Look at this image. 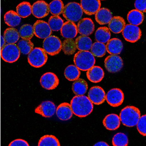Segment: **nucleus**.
Wrapping results in <instances>:
<instances>
[{
	"instance_id": "obj_12",
	"label": "nucleus",
	"mask_w": 146,
	"mask_h": 146,
	"mask_svg": "<svg viewBox=\"0 0 146 146\" xmlns=\"http://www.w3.org/2000/svg\"><path fill=\"white\" fill-rule=\"evenodd\" d=\"M40 83L42 86L46 90H53L58 86L59 80L54 73L47 72L41 76Z\"/></svg>"
},
{
	"instance_id": "obj_13",
	"label": "nucleus",
	"mask_w": 146,
	"mask_h": 146,
	"mask_svg": "<svg viewBox=\"0 0 146 146\" xmlns=\"http://www.w3.org/2000/svg\"><path fill=\"white\" fill-rule=\"evenodd\" d=\"M33 27L34 35L38 38L45 39L52 34V30L45 21L38 20L35 22Z\"/></svg>"
},
{
	"instance_id": "obj_29",
	"label": "nucleus",
	"mask_w": 146,
	"mask_h": 146,
	"mask_svg": "<svg viewBox=\"0 0 146 146\" xmlns=\"http://www.w3.org/2000/svg\"><path fill=\"white\" fill-rule=\"evenodd\" d=\"M111 36L110 30L107 27H99L95 33V38L96 41L104 44L110 40Z\"/></svg>"
},
{
	"instance_id": "obj_10",
	"label": "nucleus",
	"mask_w": 146,
	"mask_h": 146,
	"mask_svg": "<svg viewBox=\"0 0 146 146\" xmlns=\"http://www.w3.org/2000/svg\"><path fill=\"white\" fill-rule=\"evenodd\" d=\"M124 100V95L122 90L118 88H113L108 92L106 95V100L109 104L117 107L121 105Z\"/></svg>"
},
{
	"instance_id": "obj_44",
	"label": "nucleus",
	"mask_w": 146,
	"mask_h": 146,
	"mask_svg": "<svg viewBox=\"0 0 146 146\" xmlns=\"http://www.w3.org/2000/svg\"><path fill=\"white\" fill-rule=\"evenodd\" d=\"M94 146H109V145L105 142L100 141V142H98V143H96Z\"/></svg>"
},
{
	"instance_id": "obj_37",
	"label": "nucleus",
	"mask_w": 146,
	"mask_h": 146,
	"mask_svg": "<svg viewBox=\"0 0 146 146\" xmlns=\"http://www.w3.org/2000/svg\"><path fill=\"white\" fill-rule=\"evenodd\" d=\"M19 34L23 39L30 40L34 35L33 27L29 24L22 25L19 29Z\"/></svg>"
},
{
	"instance_id": "obj_17",
	"label": "nucleus",
	"mask_w": 146,
	"mask_h": 146,
	"mask_svg": "<svg viewBox=\"0 0 146 146\" xmlns=\"http://www.w3.org/2000/svg\"><path fill=\"white\" fill-rule=\"evenodd\" d=\"M80 5L83 12L90 16L95 14L100 9L101 2L100 0H82Z\"/></svg>"
},
{
	"instance_id": "obj_8",
	"label": "nucleus",
	"mask_w": 146,
	"mask_h": 146,
	"mask_svg": "<svg viewBox=\"0 0 146 146\" xmlns=\"http://www.w3.org/2000/svg\"><path fill=\"white\" fill-rule=\"evenodd\" d=\"M104 65L110 73H117L123 68V60L118 55H110L105 59Z\"/></svg>"
},
{
	"instance_id": "obj_36",
	"label": "nucleus",
	"mask_w": 146,
	"mask_h": 146,
	"mask_svg": "<svg viewBox=\"0 0 146 146\" xmlns=\"http://www.w3.org/2000/svg\"><path fill=\"white\" fill-rule=\"evenodd\" d=\"M64 5L60 0H54L49 4V11L54 16H59L62 13Z\"/></svg>"
},
{
	"instance_id": "obj_34",
	"label": "nucleus",
	"mask_w": 146,
	"mask_h": 146,
	"mask_svg": "<svg viewBox=\"0 0 146 146\" xmlns=\"http://www.w3.org/2000/svg\"><path fill=\"white\" fill-rule=\"evenodd\" d=\"M76 42L74 39H66L62 43V49L65 55H73L76 51Z\"/></svg>"
},
{
	"instance_id": "obj_31",
	"label": "nucleus",
	"mask_w": 146,
	"mask_h": 146,
	"mask_svg": "<svg viewBox=\"0 0 146 146\" xmlns=\"http://www.w3.org/2000/svg\"><path fill=\"white\" fill-rule=\"evenodd\" d=\"M80 71L74 65H70L65 68L64 76L69 81L74 82L80 78Z\"/></svg>"
},
{
	"instance_id": "obj_42",
	"label": "nucleus",
	"mask_w": 146,
	"mask_h": 146,
	"mask_svg": "<svg viewBox=\"0 0 146 146\" xmlns=\"http://www.w3.org/2000/svg\"><path fill=\"white\" fill-rule=\"evenodd\" d=\"M135 7L136 10L141 12H146V0H136L135 3Z\"/></svg>"
},
{
	"instance_id": "obj_22",
	"label": "nucleus",
	"mask_w": 146,
	"mask_h": 146,
	"mask_svg": "<svg viewBox=\"0 0 146 146\" xmlns=\"http://www.w3.org/2000/svg\"><path fill=\"white\" fill-rule=\"evenodd\" d=\"M120 122L119 116L114 113L107 115L103 120L104 126L109 131H115L118 129Z\"/></svg>"
},
{
	"instance_id": "obj_28",
	"label": "nucleus",
	"mask_w": 146,
	"mask_h": 146,
	"mask_svg": "<svg viewBox=\"0 0 146 146\" xmlns=\"http://www.w3.org/2000/svg\"><path fill=\"white\" fill-rule=\"evenodd\" d=\"M4 20L7 25L13 28L20 25L21 22V18L19 16L17 12L13 10H10L5 14L4 16Z\"/></svg>"
},
{
	"instance_id": "obj_16",
	"label": "nucleus",
	"mask_w": 146,
	"mask_h": 146,
	"mask_svg": "<svg viewBox=\"0 0 146 146\" xmlns=\"http://www.w3.org/2000/svg\"><path fill=\"white\" fill-rule=\"evenodd\" d=\"M49 5L44 1H38L32 5V13L36 18L46 17L49 13Z\"/></svg>"
},
{
	"instance_id": "obj_5",
	"label": "nucleus",
	"mask_w": 146,
	"mask_h": 146,
	"mask_svg": "<svg viewBox=\"0 0 146 146\" xmlns=\"http://www.w3.org/2000/svg\"><path fill=\"white\" fill-rule=\"evenodd\" d=\"M48 56L43 48L36 47L28 54V62L32 66L40 68L46 63Z\"/></svg>"
},
{
	"instance_id": "obj_21",
	"label": "nucleus",
	"mask_w": 146,
	"mask_h": 146,
	"mask_svg": "<svg viewBox=\"0 0 146 146\" xmlns=\"http://www.w3.org/2000/svg\"><path fill=\"white\" fill-rule=\"evenodd\" d=\"M123 44L119 38H113L110 40L106 45V51L111 55H117L123 50Z\"/></svg>"
},
{
	"instance_id": "obj_9",
	"label": "nucleus",
	"mask_w": 146,
	"mask_h": 146,
	"mask_svg": "<svg viewBox=\"0 0 146 146\" xmlns=\"http://www.w3.org/2000/svg\"><path fill=\"white\" fill-rule=\"evenodd\" d=\"M122 32L125 40L131 43L137 42L142 35L141 29L139 27L130 24L125 25Z\"/></svg>"
},
{
	"instance_id": "obj_40",
	"label": "nucleus",
	"mask_w": 146,
	"mask_h": 146,
	"mask_svg": "<svg viewBox=\"0 0 146 146\" xmlns=\"http://www.w3.org/2000/svg\"><path fill=\"white\" fill-rule=\"evenodd\" d=\"M129 140L128 136L123 133H117L113 137V146H128Z\"/></svg>"
},
{
	"instance_id": "obj_11",
	"label": "nucleus",
	"mask_w": 146,
	"mask_h": 146,
	"mask_svg": "<svg viewBox=\"0 0 146 146\" xmlns=\"http://www.w3.org/2000/svg\"><path fill=\"white\" fill-rule=\"evenodd\" d=\"M88 98L93 104L98 105L104 102L106 100V94L101 87H92L88 92Z\"/></svg>"
},
{
	"instance_id": "obj_23",
	"label": "nucleus",
	"mask_w": 146,
	"mask_h": 146,
	"mask_svg": "<svg viewBox=\"0 0 146 146\" xmlns=\"http://www.w3.org/2000/svg\"><path fill=\"white\" fill-rule=\"evenodd\" d=\"M112 18V13L106 8H101L95 14L96 21L100 25L109 24Z\"/></svg>"
},
{
	"instance_id": "obj_4",
	"label": "nucleus",
	"mask_w": 146,
	"mask_h": 146,
	"mask_svg": "<svg viewBox=\"0 0 146 146\" xmlns=\"http://www.w3.org/2000/svg\"><path fill=\"white\" fill-rule=\"evenodd\" d=\"M83 11L80 3L71 2L64 6L62 14L66 20L69 22H78L83 16Z\"/></svg>"
},
{
	"instance_id": "obj_19",
	"label": "nucleus",
	"mask_w": 146,
	"mask_h": 146,
	"mask_svg": "<svg viewBox=\"0 0 146 146\" xmlns=\"http://www.w3.org/2000/svg\"><path fill=\"white\" fill-rule=\"evenodd\" d=\"M77 26L74 23L66 22L63 23L60 29V33L62 37L66 39H73L78 34Z\"/></svg>"
},
{
	"instance_id": "obj_18",
	"label": "nucleus",
	"mask_w": 146,
	"mask_h": 146,
	"mask_svg": "<svg viewBox=\"0 0 146 146\" xmlns=\"http://www.w3.org/2000/svg\"><path fill=\"white\" fill-rule=\"evenodd\" d=\"M56 113L57 117L62 121L70 119L73 115L71 105L69 103L66 102L59 105L56 108Z\"/></svg>"
},
{
	"instance_id": "obj_14",
	"label": "nucleus",
	"mask_w": 146,
	"mask_h": 146,
	"mask_svg": "<svg viewBox=\"0 0 146 146\" xmlns=\"http://www.w3.org/2000/svg\"><path fill=\"white\" fill-rule=\"evenodd\" d=\"M56 111L55 104L51 101L42 102L35 110V112L44 117L50 118L53 116Z\"/></svg>"
},
{
	"instance_id": "obj_7",
	"label": "nucleus",
	"mask_w": 146,
	"mask_h": 146,
	"mask_svg": "<svg viewBox=\"0 0 146 146\" xmlns=\"http://www.w3.org/2000/svg\"><path fill=\"white\" fill-rule=\"evenodd\" d=\"M20 50L15 44H7L1 48V56L5 62L13 63L18 60L20 56Z\"/></svg>"
},
{
	"instance_id": "obj_39",
	"label": "nucleus",
	"mask_w": 146,
	"mask_h": 146,
	"mask_svg": "<svg viewBox=\"0 0 146 146\" xmlns=\"http://www.w3.org/2000/svg\"><path fill=\"white\" fill-rule=\"evenodd\" d=\"M63 20L59 16H52L48 20V25L52 31H58L63 26Z\"/></svg>"
},
{
	"instance_id": "obj_6",
	"label": "nucleus",
	"mask_w": 146,
	"mask_h": 146,
	"mask_svg": "<svg viewBox=\"0 0 146 146\" xmlns=\"http://www.w3.org/2000/svg\"><path fill=\"white\" fill-rule=\"evenodd\" d=\"M62 42L58 36H50L43 42V49L50 56L58 55L62 50Z\"/></svg>"
},
{
	"instance_id": "obj_1",
	"label": "nucleus",
	"mask_w": 146,
	"mask_h": 146,
	"mask_svg": "<svg viewBox=\"0 0 146 146\" xmlns=\"http://www.w3.org/2000/svg\"><path fill=\"white\" fill-rule=\"evenodd\" d=\"M70 105L73 114L80 117H85L93 111L94 106L88 97L76 96L71 101Z\"/></svg>"
},
{
	"instance_id": "obj_32",
	"label": "nucleus",
	"mask_w": 146,
	"mask_h": 146,
	"mask_svg": "<svg viewBox=\"0 0 146 146\" xmlns=\"http://www.w3.org/2000/svg\"><path fill=\"white\" fill-rule=\"evenodd\" d=\"M16 11L21 18H26L31 14V5L29 2H22L17 5Z\"/></svg>"
},
{
	"instance_id": "obj_45",
	"label": "nucleus",
	"mask_w": 146,
	"mask_h": 146,
	"mask_svg": "<svg viewBox=\"0 0 146 146\" xmlns=\"http://www.w3.org/2000/svg\"><path fill=\"white\" fill-rule=\"evenodd\" d=\"M5 40L3 36H1V48H2L5 45Z\"/></svg>"
},
{
	"instance_id": "obj_26",
	"label": "nucleus",
	"mask_w": 146,
	"mask_h": 146,
	"mask_svg": "<svg viewBox=\"0 0 146 146\" xmlns=\"http://www.w3.org/2000/svg\"><path fill=\"white\" fill-rule=\"evenodd\" d=\"M72 89L76 96H84L88 90V84L84 80L78 78L74 82Z\"/></svg>"
},
{
	"instance_id": "obj_33",
	"label": "nucleus",
	"mask_w": 146,
	"mask_h": 146,
	"mask_svg": "<svg viewBox=\"0 0 146 146\" xmlns=\"http://www.w3.org/2000/svg\"><path fill=\"white\" fill-rule=\"evenodd\" d=\"M38 146H60L58 139L53 135H45L40 138Z\"/></svg>"
},
{
	"instance_id": "obj_3",
	"label": "nucleus",
	"mask_w": 146,
	"mask_h": 146,
	"mask_svg": "<svg viewBox=\"0 0 146 146\" xmlns=\"http://www.w3.org/2000/svg\"><path fill=\"white\" fill-rule=\"evenodd\" d=\"M75 66L80 70L87 71L93 67L95 63V56L90 51H78L75 54L74 58Z\"/></svg>"
},
{
	"instance_id": "obj_27",
	"label": "nucleus",
	"mask_w": 146,
	"mask_h": 146,
	"mask_svg": "<svg viewBox=\"0 0 146 146\" xmlns=\"http://www.w3.org/2000/svg\"><path fill=\"white\" fill-rule=\"evenodd\" d=\"M76 48L80 51H88L91 49L93 44L92 40L90 37L80 36L75 40Z\"/></svg>"
},
{
	"instance_id": "obj_41",
	"label": "nucleus",
	"mask_w": 146,
	"mask_h": 146,
	"mask_svg": "<svg viewBox=\"0 0 146 146\" xmlns=\"http://www.w3.org/2000/svg\"><path fill=\"white\" fill-rule=\"evenodd\" d=\"M137 129L138 132L143 136L146 135V115H143L140 116L137 125Z\"/></svg>"
},
{
	"instance_id": "obj_25",
	"label": "nucleus",
	"mask_w": 146,
	"mask_h": 146,
	"mask_svg": "<svg viewBox=\"0 0 146 146\" xmlns=\"http://www.w3.org/2000/svg\"><path fill=\"white\" fill-rule=\"evenodd\" d=\"M144 19V15L143 13L136 9L130 11L127 15V20L130 25L137 27L143 23Z\"/></svg>"
},
{
	"instance_id": "obj_20",
	"label": "nucleus",
	"mask_w": 146,
	"mask_h": 146,
	"mask_svg": "<svg viewBox=\"0 0 146 146\" xmlns=\"http://www.w3.org/2000/svg\"><path fill=\"white\" fill-rule=\"evenodd\" d=\"M87 78L93 83H98L103 80L104 72L103 69L98 66H94L87 71Z\"/></svg>"
},
{
	"instance_id": "obj_2",
	"label": "nucleus",
	"mask_w": 146,
	"mask_h": 146,
	"mask_svg": "<svg viewBox=\"0 0 146 146\" xmlns=\"http://www.w3.org/2000/svg\"><path fill=\"white\" fill-rule=\"evenodd\" d=\"M141 115L139 110L135 106H128L120 113V122L125 126L133 127L136 126Z\"/></svg>"
},
{
	"instance_id": "obj_24",
	"label": "nucleus",
	"mask_w": 146,
	"mask_h": 146,
	"mask_svg": "<svg viewBox=\"0 0 146 146\" xmlns=\"http://www.w3.org/2000/svg\"><path fill=\"white\" fill-rule=\"evenodd\" d=\"M126 25V22L122 17L114 16L109 23V30L115 34L120 33Z\"/></svg>"
},
{
	"instance_id": "obj_35",
	"label": "nucleus",
	"mask_w": 146,
	"mask_h": 146,
	"mask_svg": "<svg viewBox=\"0 0 146 146\" xmlns=\"http://www.w3.org/2000/svg\"><path fill=\"white\" fill-rule=\"evenodd\" d=\"M91 51L93 56L98 58L104 56L106 53V45L104 43L96 42L93 43L91 48Z\"/></svg>"
},
{
	"instance_id": "obj_30",
	"label": "nucleus",
	"mask_w": 146,
	"mask_h": 146,
	"mask_svg": "<svg viewBox=\"0 0 146 146\" xmlns=\"http://www.w3.org/2000/svg\"><path fill=\"white\" fill-rule=\"evenodd\" d=\"M3 37L7 44H15L19 41L20 35L16 28L10 27L5 31Z\"/></svg>"
},
{
	"instance_id": "obj_15",
	"label": "nucleus",
	"mask_w": 146,
	"mask_h": 146,
	"mask_svg": "<svg viewBox=\"0 0 146 146\" xmlns=\"http://www.w3.org/2000/svg\"><path fill=\"white\" fill-rule=\"evenodd\" d=\"M76 26L78 33L84 36H90L95 30L94 22L91 19L88 18L80 20Z\"/></svg>"
},
{
	"instance_id": "obj_38",
	"label": "nucleus",
	"mask_w": 146,
	"mask_h": 146,
	"mask_svg": "<svg viewBox=\"0 0 146 146\" xmlns=\"http://www.w3.org/2000/svg\"><path fill=\"white\" fill-rule=\"evenodd\" d=\"M17 46L20 53L24 55H27L33 49L34 44L30 40L22 39L18 42Z\"/></svg>"
},
{
	"instance_id": "obj_43",
	"label": "nucleus",
	"mask_w": 146,
	"mask_h": 146,
	"mask_svg": "<svg viewBox=\"0 0 146 146\" xmlns=\"http://www.w3.org/2000/svg\"><path fill=\"white\" fill-rule=\"evenodd\" d=\"M9 146H29L27 141L22 139H17L12 141Z\"/></svg>"
}]
</instances>
